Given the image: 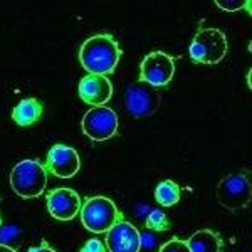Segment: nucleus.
Returning <instances> with one entry per match:
<instances>
[{
    "instance_id": "obj_1",
    "label": "nucleus",
    "mask_w": 252,
    "mask_h": 252,
    "mask_svg": "<svg viewBox=\"0 0 252 252\" xmlns=\"http://www.w3.org/2000/svg\"><path fill=\"white\" fill-rule=\"evenodd\" d=\"M121 58V49L109 34H96L86 39L79 49V61L89 74H111Z\"/></svg>"
},
{
    "instance_id": "obj_2",
    "label": "nucleus",
    "mask_w": 252,
    "mask_h": 252,
    "mask_svg": "<svg viewBox=\"0 0 252 252\" xmlns=\"http://www.w3.org/2000/svg\"><path fill=\"white\" fill-rule=\"evenodd\" d=\"M47 170L37 160H22L12 168L10 187L19 197L35 198L46 190Z\"/></svg>"
},
{
    "instance_id": "obj_3",
    "label": "nucleus",
    "mask_w": 252,
    "mask_h": 252,
    "mask_svg": "<svg viewBox=\"0 0 252 252\" xmlns=\"http://www.w3.org/2000/svg\"><path fill=\"white\" fill-rule=\"evenodd\" d=\"M81 222L89 232L104 234L113 225L123 219L121 212H118L115 202L108 197H89L81 207Z\"/></svg>"
},
{
    "instance_id": "obj_4",
    "label": "nucleus",
    "mask_w": 252,
    "mask_h": 252,
    "mask_svg": "<svg viewBox=\"0 0 252 252\" xmlns=\"http://www.w3.org/2000/svg\"><path fill=\"white\" fill-rule=\"evenodd\" d=\"M229 51V42L222 31L219 29H200L189 47L190 59L197 64H217L225 58Z\"/></svg>"
},
{
    "instance_id": "obj_5",
    "label": "nucleus",
    "mask_w": 252,
    "mask_h": 252,
    "mask_svg": "<svg viewBox=\"0 0 252 252\" xmlns=\"http://www.w3.org/2000/svg\"><path fill=\"white\" fill-rule=\"evenodd\" d=\"M252 189L246 173H234L223 177L217 185V200L223 209L239 212L251 204Z\"/></svg>"
},
{
    "instance_id": "obj_6",
    "label": "nucleus",
    "mask_w": 252,
    "mask_h": 252,
    "mask_svg": "<svg viewBox=\"0 0 252 252\" xmlns=\"http://www.w3.org/2000/svg\"><path fill=\"white\" fill-rule=\"evenodd\" d=\"M175 76V61L161 51L150 52L140 64L141 83L152 88H163Z\"/></svg>"
},
{
    "instance_id": "obj_7",
    "label": "nucleus",
    "mask_w": 252,
    "mask_h": 252,
    "mask_svg": "<svg viewBox=\"0 0 252 252\" xmlns=\"http://www.w3.org/2000/svg\"><path fill=\"white\" fill-rule=\"evenodd\" d=\"M83 133L93 141H106L113 138L118 131V116L108 106H94L84 115Z\"/></svg>"
},
{
    "instance_id": "obj_8",
    "label": "nucleus",
    "mask_w": 252,
    "mask_h": 252,
    "mask_svg": "<svg viewBox=\"0 0 252 252\" xmlns=\"http://www.w3.org/2000/svg\"><path fill=\"white\" fill-rule=\"evenodd\" d=\"M161 103L160 93L145 83L131 84L126 88L125 104L126 109L135 118H148L157 111Z\"/></svg>"
},
{
    "instance_id": "obj_9",
    "label": "nucleus",
    "mask_w": 252,
    "mask_h": 252,
    "mask_svg": "<svg viewBox=\"0 0 252 252\" xmlns=\"http://www.w3.org/2000/svg\"><path fill=\"white\" fill-rule=\"evenodd\" d=\"M44 166L58 178H72L81 168V158L74 148L59 143L49 150Z\"/></svg>"
},
{
    "instance_id": "obj_10",
    "label": "nucleus",
    "mask_w": 252,
    "mask_h": 252,
    "mask_svg": "<svg viewBox=\"0 0 252 252\" xmlns=\"http://www.w3.org/2000/svg\"><path fill=\"white\" fill-rule=\"evenodd\" d=\"M104 246L109 252H140V232L133 223L121 219L106 232V244Z\"/></svg>"
},
{
    "instance_id": "obj_11",
    "label": "nucleus",
    "mask_w": 252,
    "mask_h": 252,
    "mask_svg": "<svg viewBox=\"0 0 252 252\" xmlns=\"http://www.w3.org/2000/svg\"><path fill=\"white\" fill-rule=\"evenodd\" d=\"M47 210L58 220H72L81 210V198L71 189H56L47 195Z\"/></svg>"
},
{
    "instance_id": "obj_12",
    "label": "nucleus",
    "mask_w": 252,
    "mask_h": 252,
    "mask_svg": "<svg viewBox=\"0 0 252 252\" xmlns=\"http://www.w3.org/2000/svg\"><path fill=\"white\" fill-rule=\"evenodd\" d=\"M79 96L86 104L94 106H104L113 96V86L104 76L88 74L79 83Z\"/></svg>"
},
{
    "instance_id": "obj_13",
    "label": "nucleus",
    "mask_w": 252,
    "mask_h": 252,
    "mask_svg": "<svg viewBox=\"0 0 252 252\" xmlns=\"http://www.w3.org/2000/svg\"><path fill=\"white\" fill-rule=\"evenodd\" d=\"M187 246H189L190 252H222L223 242L217 232L204 229L195 232L187 241Z\"/></svg>"
},
{
    "instance_id": "obj_14",
    "label": "nucleus",
    "mask_w": 252,
    "mask_h": 252,
    "mask_svg": "<svg viewBox=\"0 0 252 252\" xmlns=\"http://www.w3.org/2000/svg\"><path fill=\"white\" fill-rule=\"evenodd\" d=\"M42 116V104L35 97H26L12 111V118L19 126H31Z\"/></svg>"
},
{
    "instance_id": "obj_15",
    "label": "nucleus",
    "mask_w": 252,
    "mask_h": 252,
    "mask_svg": "<svg viewBox=\"0 0 252 252\" xmlns=\"http://www.w3.org/2000/svg\"><path fill=\"white\" fill-rule=\"evenodd\" d=\"M182 190L173 180L160 182L155 189V198L161 207H173L180 202Z\"/></svg>"
},
{
    "instance_id": "obj_16",
    "label": "nucleus",
    "mask_w": 252,
    "mask_h": 252,
    "mask_svg": "<svg viewBox=\"0 0 252 252\" xmlns=\"http://www.w3.org/2000/svg\"><path fill=\"white\" fill-rule=\"evenodd\" d=\"M146 227L152 230L163 232V230L170 229V220L165 212H161L160 209H153L152 212L148 214V217H146Z\"/></svg>"
},
{
    "instance_id": "obj_17",
    "label": "nucleus",
    "mask_w": 252,
    "mask_h": 252,
    "mask_svg": "<svg viewBox=\"0 0 252 252\" xmlns=\"http://www.w3.org/2000/svg\"><path fill=\"white\" fill-rule=\"evenodd\" d=\"M215 5L220 7V9L225 12H237L246 7L247 12L251 14V2H244V0H217Z\"/></svg>"
},
{
    "instance_id": "obj_18",
    "label": "nucleus",
    "mask_w": 252,
    "mask_h": 252,
    "mask_svg": "<svg viewBox=\"0 0 252 252\" xmlns=\"http://www.w3.org/2000/svg\"><path fill=\"white\" fill-rule=\"evenodd\" d=\"M160 252H190L189 246H187V241H182V239H170L168 242H165L161 246Z\"/></svg>"
},
{
    "instance_id": "obj_19",
    "label": "nucleus",
    "mask_w": 252,
    "mask_h": 252,
    "mask_svg": "<svg viewBox=\"0 0 252 252\" xmlns=\"http://www.w3.org/2000/svg\"><path fill=\"white\" fill-rule=\"evenodd\" d=\"M19 237V229L15 225H5L0 227V244L9 246L10 242H14Z\"/></svg>"
},
{
    "instance_id": "obj_20",
    "label": "nucleus",
    "mask_w": 252,
    "mask_h": 252,
    "mask_svg": "<svg viewBox=\"0 0 252 252\" xmlns=\"http://www.w3.org/2000/svg\"><path fill=\"white\" fill-rule=\"evenodd\" d=\"M79 252H108L106 246H104L103 241L99 239H89V241L81 247Z\"/></svg>"
},
{
    "instance_id": "obj_21",
    "label": "nucleus",
    "mask_w": 252,
    "mask_h": 252,
    "mask_svg": "<svg viewBox=\"0 0 252 252\" xmlns=\"http://www.w3.org/2000/svg\"><path fill=\"white\" fill-rule=\"evenodd\" d=\"M140 239H141V246H145V247H153V244H155V237H153L152 234H140Z\"/></svg>"
},
{
    "instance_id": "obj_22",
    "label": "nucleus",
    "mask_w": 252,
    "mask_h": 252,
    "mask_svg": "<svg viewBox=\"0 0 252 252\" xmlns=\"http://www.w3.org/2000/svg\"><path fill=\"white\" fill-rule=\"evenodd\" d=\"M27 252H56V251H54V249H51V247H49L46 242H42V244H40V246H37V247H31V249L27 251Z\"/></svg>"
},
{
    "instance_id": "obj_23",
    "label": "nucleus",
    "mask_w": 252,
    "mask_h": 252,
    "mask_svg": "<svg viewBox=\"0 0 252 252\" xmlns=\"http://www.w3.org/2000/svg\"><path fill=\"white\" fill-rule=\"evenodd\" d=\"M0 252H15L10 246H5V244H0Z\"/></svg>"
},
{
    "instance_id": "obj_24",
    "label": "nucleus",
    "mask_w": 252,
    "mask_h": 252,
    "mask_svg": "<svg viewBox=\"0 0 252 252\" xmlns=\"http://www.w3.org/2000/svg\"><path fill=\"white\" fill-rule=\"evenodd\" d=\"M0 225H2V217H0Z\"/></svg>"
},
{
    "instance_id": "obj_25",
    "label": "nucleus",
    "mask_w": 252,
    "mask_h": 252,
    "mask_svg": "<svg viewBox=\"0 0 252 252\" xmlns=\"http://www.w3.org/2000/svg\"><path fill=\"white\" fill-rule=\"evenodd\" d=\"M0 198H2V197H0Z\"/></svg>"
}]
</instances>
